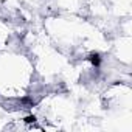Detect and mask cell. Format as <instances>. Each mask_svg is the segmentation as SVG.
Returning <instances> with one entry per match:
<instances>
[{
  "instance_id": "2",
  "label": "cell",
  "mask_w": 132,
  "mask_h": 132,
  "mask_svg": "<svg viewBox=\"0 0 132 132\" xmlns=\"http://www.w3.org/2000/svg\"><path fill=\"white\" fill-rule=\"evenodd\" d=\"M25 121H27V123H34V121H36V117H34V115H30V117L25 118Z\"/></svg>"
},
{
  "instance_id": "1",
  "label": "cell",
  "mask_w": 132,
  "mask_h": 132,
  "mask_svg": "<svg viewBox=\"0 0 132 132\" xmlns=\"http://www.w3.org/2000/svg\"><path fill=\"white\" fill-rule=\"evenodd\" d=\"M89 61L95 65V67H98V65L101 64V57H100L98 53H90V54H89Z\"/></svg>"
}]
</instances>
